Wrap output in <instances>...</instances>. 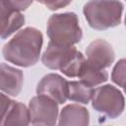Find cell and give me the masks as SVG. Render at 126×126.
Returning a JSON list of instances; mask_svg holds the SVG:
<instances>
[{
  "instance_id": "obj_17",
  "label": "cell",
  "mask_w": 126,
  "mask_h": 126,
  "mask_svg": "<svg viewBox=\"0 0 126 126\" xmlns=\"http://www.w3.org/2000/svg\"><path fill=\"white\" fill-rule=\"evenodd\" d=\"M36 1L46 6L49 10H53V11L64 8L72 2V0H36Z\"/></svg>"
},
{
  "instance_id": "obj_2",
  "label": "cell",
  "mask_w": 126,
  "mask_h": 126,
  "mask_svg": "<svg viewBox=\"0 0 126 126\" xmlns=\"http://www.w3.org/2000/svg\"><path fill=\"white\" fill-rule=\"evenodd\" d=\"M89 25L95 30H107L121 22L123 4L119 0H90L83 9Z\"/></svg>"
},
{
  "instance_id": "obj_12",
  "label": "cell",
  "mask_w": 126,
  "mask_h": 126,
  "mask_svg": "<svg viewBox=\"0 0 126 126\" xmlns=\"http://www.w3.org/2000/svg\"><path fill=\"white\" fill-rule=\"evenodd\" d=\"M89 122L88 109L79 104H68L59 114V125H88Z\"/></svg>"
},
{
  "instance_id": "obj_3",
  "label": "cell",
  "mask_w": 126,
  "mask_h": 126,
  "mask_svg": "<svg viewBox=\"0 0 126 126\" xmlns=\"http://www.w3.org/2000/svg\"><path fill=\"white\" fill-rule=\"evenodd\" d=\"M50 41L59 45H74L82 38V30L75 13L52 15L46 26Z\"/></svg>"
},
{
  "instance_id": "obj_20",
  "label": "cell",
  "mask_w": 126,
  "mask_h": 126,
  "mask_svg": "<svg viewBox=\"0 0 126 126\" xmlns=\"http://www.w3.org/2000/svg\"><path fill=\"white\" fill-rule=\"evenodd\" d=\"M125 26H126V16H125Z\"/></svg>"
},
{
  "instance_id": "obj_16",
  "label": "cell",
  "mask_w": 126,
  "mask_h": 126,
  "mask_svg": "<svg viewBox=\"0 0 126 126\" xmlns=\"http://www.w3.org/2000/svg\"><path fill=\"white\" fill-rule=\"evenodd\" d=\"M112 81L119 87L126 84V58L120 59L114 66L111 74Z\"/></svg>"
},
{
  "instance_id": "obj_7",
  "label": "cell",
  "mask_w": 126,
  "mask_h": 126,
  "mask_svg": "<svg viewBox=\"0 0 126 126\" xmlns=\"http://www.w3.org/2000/svg\"><path fill=\"white\" fill-rule=\"evenodd\" d=\"M68 83L58 74L45 75L37 84V94H44L58 103H64L68 99Z\"/></svg>"
},
{
  "instance_id": "obj_4",
  "label": "cell",
  "mask_w": 126,
  "mask_h": 126,
  "mask_svg": "<svg viewBox=\"0 0 126 126\" xmlns=\"http://www.w3.org/2000/svg\"><path fill=\"white\" fill-rule=\"evenodd\" d=\"M92 105L97 112L109 118H116L122 113L125 100L122 93L117 88L105 85L94 90Z\"/></svg>"
},
{
  "instance_id": "obj_8",
  "label": "cell",
  "mask_w": 126,
  "mask_h": 126,
  "mask_svg": "<svg viewBox=\"0 0 126 126\" xmlns=\"http://www.w3.org/2000/svg\"><path fill=\"white\" fill-rule=\"evenodd\" d=\"M87 60L99 68L109 67L115 58V54L110 43L104 39L97 38L92 41L86 49Z\"/></svg>"
},
{
  "instance_id": "obj_18",
  "label": "cell",
  "mask_w": 126,
  "mask_h": 126,
  "mask_svg": "<svg viewBox=\"0 0 126 126\" xmlns=\"http://www.w3.org/2000/svg\"><path fill=\"white\" fill-rule=\"evenodd\" d=\"M9 4L19 11H25L32 3V0H7Z\"/></svg>"
},
{
  "instance_id": "obj_5",
  "label": "cell",
  "mask_w": 126,
  "mask_h": 126,
  "mask_svg": "<svg viewBox=\"0 0 126 126\" xmlns=\"http://www.w3.org/2000/svg\"><path fill=\"white\" fill-rule=\"evenodd\" d=\"M31 122L39 125H54L58 118V102L44 94L33 96L29 103Z\"/></svg>"
},
{
  "instance_id": "obj_19",
  "label": "cell",
  "mask_w": 126,
  "mask_h": 126,
  "mask_svg": "<svg viewBox=\"0 0 126 126\" xmlns=\"http://www.w3.org/2000/svg\"><path fill=\"white\" fill-rule=\"evenodd\" d=\"M123 89H124V92H125V94H126V84L123 86Z\"/></svg>"
},
{
  "instance_id": "obj_13",
  "label": "cell",
  "mask_w": 126,
  "mask_h": 126,
  "mask_svg": "<svg viewBox=\"0 0 126 126\" xmlns=\"http://www.w3.org/2000/svg\"><path fill=\"white\" fill-rule=\"evenodd\" d=\"M79 79L90 87H96L108 79V74L103 68H99L86 60L81 68Z\"/></svg>"
},
{
  "instance_id": "obj_14",
  "label": "cell",
  "mask_w": 126,
  "mask_h": 126,
  "mask_svg": "<svg viewBox=\"0 0 126 126\" xmlns=\"http://www.w3.org/2000/svg\"><path fill=\"white\" fill-rule=\"evenodd\" d=\"M94 89L82 81H71L68 83V99L80 102V103H89L92 100Z\"/></svg>"
},
{
  "instance_id": "obj_6",
  "label": "cell",
  "mask_w": 126,
  "mask_h": 126,
  "mask_svg": "<svg viewBox=\"0 0 126 126\" xmlns=\"http://www.w3.org/2000/svg\"><path fill=\"white\" fill-rule=\"evenodd\" d=\"M74 45H59L50 41L41 56L44 66L52 70H62L77 54Z\"/></svg>"
},
{
  "instance_id": "obj_1",
  "label": "cell",
  "mask_w": 126,
  "mask_h": 126,
  "mask_svg": "<svg viewBox=\"0 0 126 126\" xmlns=\"http://www.w3.org/2000/svg\"><path fill=\"white\" fill-rule=\"evenodd\" d=\"M42 34L35 28H26L18 32L3 47L4 58L21 67L34 65L40 55Z\"/></svg>"
},
{
  "instance_id": "obj_10",
  "label": "cell",
  "mask_w": 126,
  "mask_h": 126,
  "mask_svg": "<svg viewBox=\"0 0 126 126\" xmlns=\"http://www.w3.org/2000/svg\"><path fill=\"white\" fill-rule=\"evenodd\" d=\"M0 74H1L0 88L2 93L12 96L18 95L22 90L24 83L23 72L17 68L2 63Z\"/></svg>"
},
{
  "instance_id": "obj_15",
  "label": "cell",
  "mask_w": 126,
  "mask_h": 126,
  "mask_svg": "<svg viewBox=\"0 0 126 126\" xmlns=\"http://www.w3.org/2000/svg\"><path fill=\"white\" fill-rule=\"evenodd\" d=\"M85 61H86V58L84 57V55L80 51H78L77 54L75 55V57L61 70V72L70 78L78 77Z\"/></svg>"
},
{
  "instance_id": "obj_11",
  "label": "cell",
  "mask_w": 126,
  "mask_h": 126,
  "mask_svg": "<svg viewBox=\"0 0 126 126\" xmlns=\"http://www.w3.org/2000/svg\"><path fill=\"white\" fill-rule=\"evenodd\" d=\"M0 118V126L28 125L31 122L30 109L24 103L12 100L9 107Z\"/></svg>"
},
{
  "instance_id": "obj_9",
  "label": "cell",
  "mask_w": 126,
  "mask_h": 126,
  "mask_svg": "<svg viewBox=\"0 0 126 126\" xmlns=\"http://www.w3.org/2000/svg\"><path fill=\"white\" fill-rule=\"evenodd\" d=\"M1 37H9L25 24L21 11L12 7L7 0H1Z\"/></svg>"
}]
</instances>
